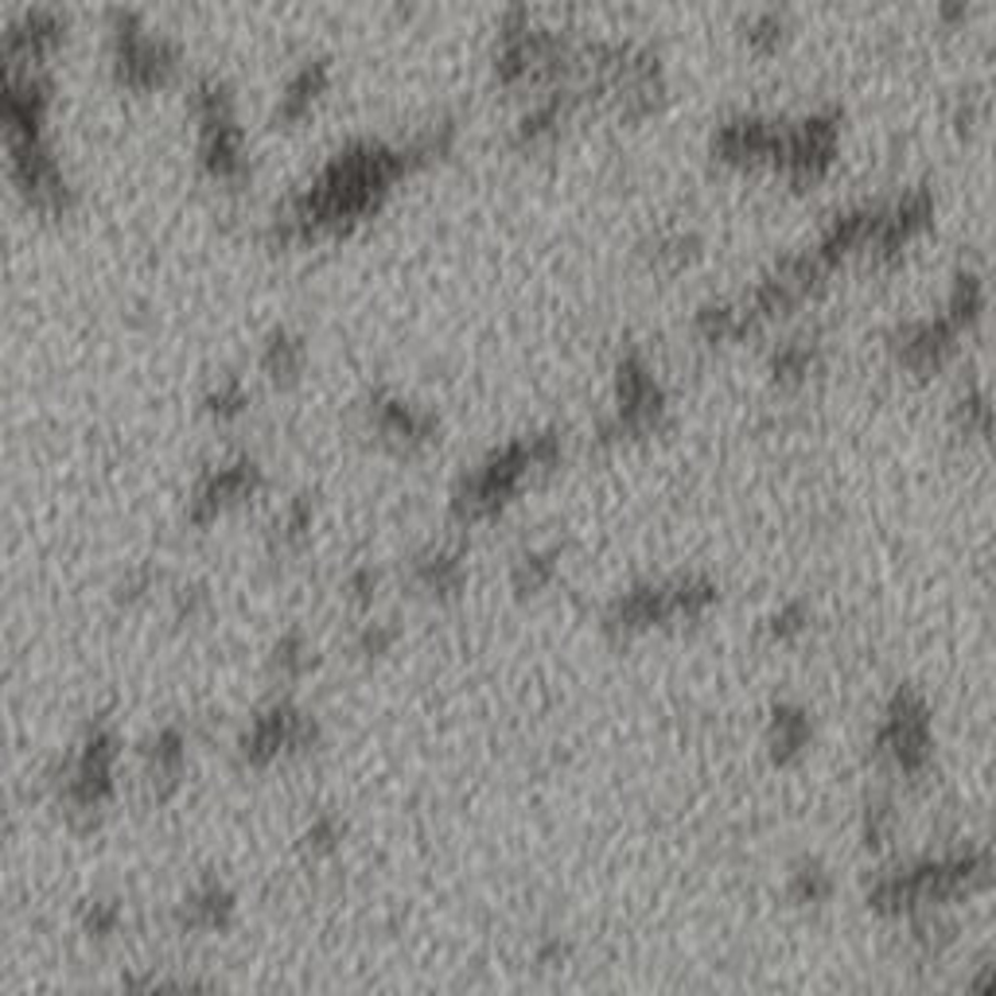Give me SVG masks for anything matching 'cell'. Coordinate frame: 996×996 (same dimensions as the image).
Returning <instances> with one entry per match:
<instances>
[{"instance_id":"obj_2","label":"cell","mask_w":996,"mask_h":996,"mask_svg":"<svg viewBox=\"0 0 996 996\" xmlns=\"http://www.w3.org/2000/svg\"><path fill=\"white\" fill-rule=\"evenodd\" d=\"M876 751L892 759L895 771L919 775L927 771L935 751V724H930L927 701L915 690H899L884 708V720L876 728Z\"/></svg>"},{"instance_id":"obj_4","label":"cell","mask_w":996,"mask_h":996,"mask_svg":"<svg viewBox=\"0 0 996 996\" xmlns=\"http://www.w3.org/2000/svg\"><path fill=\"white\" fill-rule=\"evenodd\" d=\"M954 339H958V327L938 312V315H927V320L903 324L899 332H895L892 347L911 370H935V367H942L945 355L954 350Z\"/></svg>"},{"instance_id":"obj_16","label":"cell","mask_w":996,"mask_h":996,"mask_svg":"<svg viewBox=\"0 0 996 996\" xmlns=\"http://www.w3.org/2000/svg\"><path fill=\"white\" fill-rule=\"evenodd\" d=\"M829 892H833V880L821 864H802L791 876V895L798 903H826Z\"/></svg>"},{"instance_id":"obj_21","label":"cell","mask_w":996,"mask_h":996,"mask_svg":"<svg viewBox=\"0 0 996 996\" xmlns=\"http://www.w3.org/2000/svg\"><path fill=\"white\" fill-rule=\"evenodd\" d=\"M335 837H339V826H335V818H315L312 829H307V844H312V849H332Z\"/></svg>"},{"instance_id":"obj_6","label":"cell","mask_w":996,"mask_h":996,"mask_svg":"<svg viewBox=\"0 0 996 996\" xmlns=\"http://www.w3.org/2000/svg\"><path fill=\"white\" fill-rule=\"evenodd\" d=\"M374 425L382 428L385 436H393V440H428L436 428V421L428 417L425 410H417V405H410V401L401 398H378L374 401Z\"/></svg>"},{"instance_id":"obj_20","label":"cell","mask_w":996,"mask_h":996,"mask_svg":"<svg viewBox=\"0 0 996 996\" xmlns=\"http://www.w3.org/2000/svg\"><path fill=\"white\" fill-rule=\"evenodd\" d=\"M273 662L281 665V670H300L304 665V642H300V635H289L284 642H277V654H273Z\"/></svg>"},{"instance_id":"obj_3","label":"cell","mask_w":996,"mask_h":996,"mask_svg":"<svg viewBox=\"0 0 996 996\" xmlns=\"http://www.w3.org/2000/svg\"><path fill=\"white\" fill-rule=\"evenodd\" d=\"M113 63H117L121 82L156 86L176 70L179 52L171 40L145 32V24L133 12H117L113 16Z\"/></svg>"},{"instance_id":"obj_7","label":"cell","mask_w":996,"mask_h":996,"mask_svg":"<svg viewBox=\"0 0 996 996\" xmlns=\"http://www.w3.org/2000/svg\"><path fill=\"white\" fill-rule=\"evenodd\" d=\"M324 86H327V63L324 59H307L304 67L289 78V86H284L281 105H277V117L292 121V117H300V113H307Z\"/></svg>"},{"instance_id":"obj_17","label":"cell","mask_w":996,"mask_h":996,"mask_svg":"<svg viewBox=\"0 0 996 996\" xmlns=\"http://www.w3.org/2000/svg\"><path fill=\"white\" fill-rule=\"evenodd\" d=\"M743 32H748V43L751 47H759V52H771V47H779V40H783L786 32V20L779 16V12H756V16L743 24Z\"/></svg>"},{"instance_id":"obj_18","label":"cell","mask_w":996,"mask_h":996,"mask_svg":"<svg viewBox=\"0 0 996 996\" xmlns=\"http://www.w3.org/2000/svg\"><path fill=\"white\" fill-rule=\"evenodd\" d=\"M246 385L238 382V378H226V382H219L211 393H206V410L219 413V417H234V413L246 405Z\"/></svg>"},{"instance_id":"obj_19","label":"cell","mask_w":996,"mask_h":996,"mask_svg":"<svg viewBox=\"0 0 996 996\" xmlns=\"http://www.w3.org/2000/svg\"><path fill=\"white\" fill-rule=\"evenodd\" d=\"M806 623H809L806 607H802V604H783L775 615H771V635H775V639H791V635H798Z\"/></svg>"},{"instance_id":"obj_5","label":"cell","mask_w":996,"mask_h":996,"mask_svg":"<svg viewBox=\"0 0 996 996\" xmlns=\"http://www.w3.org/2000/svg\"><path fill=\"white\" fill-rule=\"evenodd\" d=\"M257 479H261V471H257L254 460H231V463H219V468H211L203 479H199L195 494H191V518L195 522H206L214 518V514L222 511L226 503H234V499H246L249 491L257 486Z\"/></svg>"},{"instance_id":"obj_1","label":"cell","mask_w":996,"mask_h":996,"mask_svg":"<svg viewBox=\"0 0 996 996\" xmlns=\"http://www.w3.org/2000/svg\"><path fill=\"white\" fill-rule=\"evenodd\" d=\"M996 880V857L988 849H954L938 857L915 860L907 869H895L880 876L869 892V907L880 915H919L927 907L958 899V895L981 892Z\"/></svg>"},{"instance_id":"obj_13","label":"cell","mask_w":996,"mask_h":996,"mask_svg":"<svg viewBox=\"0 0 996 996\" xmlns=\"http://www.w3.org/2000/svg\"><path fill=\"white\" fill-rule=\"evenodd\" d=\"M814 358H818V347H814V343L791 339L775 350L771 370H775V378H783V382H794V378H806L809 370H814Z\"/></svg>"},{"instance_id":"obj_9","label":"cell","mask_w":996,"mask_h":996,"mask_svg":"<svg viewBox=\"0 0 996 996\" xmlns=\"http://www.w3.org/2000/svg\"><path fill=\"white\" fill-rule=\"evenodd\" d=\"M981 307H985V289H981V281L973 273H958L954 284H950V296H945L942 315L962 332V327H970L973 320H977Z\"/></svg>"},{"instance_id":"obj_14","label":"cell","mask_w":996,"mask_h":996,"mask_svg":"<svg viewBox=\"0 0 996 996\" xmlns=\"http://www.w3.org/2000/svg\"><path fill=\"white\" fill-rule=\"evenodd\" d=\"M226 915H231V895L222 892L219 884L199 887L188 899V922H195V927H222Z\"/></svg>"},{"instance_id":"obj_11","label":"cell","mask_w":996,"mask_h":996,"mask_svg":"<svg viewBox=\"0 0 996 996\" xmlns=\"http://www.w3.org/2000/svg\"><path fill=\"white\" fill-rule=\"evenodd\" d=\"M954 421H958V428H965V433H977V436L993 433V425H996L993 401H988L985 393L977 390V385H970L965 393H958V401H954Z\"/></svg>"},{"instance_id":"obj_15","label":"cell","mask_w":996,"mask_h":996,"mask_svg":"<svg viewBox=\"0 0 996 996\" xmlns=\"http://www.w3.org/2000/svg\"><path fill=\"white\" fill-rule=\"evenodd\" d=\"M557 572V553L553 549H534V553H522L514 564V584L518 592H537L541 584H549Z\"/></svg>"},{"instance_id":"obj_12","label":"cell","mask_w":996,"mask_h":996,"mask_svg":"<svg viewBox=\"0 0 996 996\" xmlns=\"http://www.w3.org/2000/svg\"><path fill=\"white\" fill-rule=\"evenodd\" d=\"M460 553L456 549H433L417 561V577L421 584L436 587V592H448V587L460 584Z\"/></svg>"},{"instance_id":"obj_10","label":"cell","mask_w":996,"mask_h":996,"mask_svg":"<svg viewBox=\"0 0 996 996\" xmlns=\"http://www.w3.org/2000/svg\"><path fill=\"white\" fill-rule=\"evenodd\" d=\"M300 358H304V343H300L296 335H289V332H273L261 347V367L269 370L273 378L296 374Z\"/></svg>"},{"instance_id":"obj_8","label":"cell","mask_w":996,"mask_h":996,"mask_svg":"<svg viewBox=\"0 0 996 996\" xmlns=\"http://www.w3.org/2000/svg\"><path fill=\"white\" fill-rule=\"evenodd\" d=\"M806 743H809V716L794 705H779L771 713V751L779 759H786V756H798Z\"/></svg>"}]
</instances>
